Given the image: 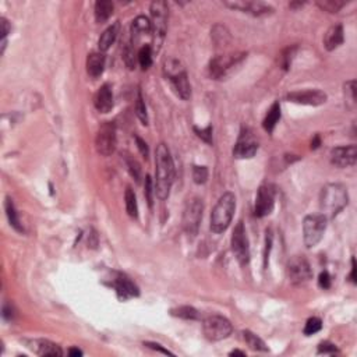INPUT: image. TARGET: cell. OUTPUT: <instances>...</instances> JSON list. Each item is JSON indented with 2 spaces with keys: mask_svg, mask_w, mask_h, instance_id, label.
Here are the masks:
<instances>
[{
  "mask_svg": "<svg viewBox=\"0 0 357 357\" xmlns=\"http://www.w3.org/2000/svg\"><path fill=\"white\" fill-rule=\"evenodd\" d=\"M155 194L159 199H166L170 194V189L174 178V165L168 145L161 143L155 152Z\"/></svg>",
  "mask_w": 357,
  "mask_h": 357,
  "instance_id": "1",
  "label": "cell"
},
{
  "mask_svg": "<svg viewBox=\"0 0 357 357\" xmlns=\"http://www.w3.org/2000/svg\"><path fill=\"white\" fill-rule=\"evenodd\" d=\"M349 203L347 189L341 183H331L322 187L320 194V209L321 215L327 219L335 218Z\"/></svg>",
  "mask_w": 357,
  "mask_h": 357,
  "instance_id": "2",
  "label": "cell"
},
{
  "mask_svg": "<svg viewBox=\"0 0 357 357\" xmlns=\"http://www.w3.org/2000/svg\"><path fill=\"white\" fill-rule=\"evenodd\" d=\"M236 209L235 194L225 193L215 205L214 211L211 214V230L214 233H222L229 228L230 222L233 219Z\"/></svg>",
  "mask_w": 357,
  "mask_h": 357,
  "instance_id": "3",
  "label": "cell"
},
{
  "mask_svg": "<svg viewBox=\"0 0 357 357\" xmlns=\"http://www.w3.org/2000/svg\"><path fill=\"white\" fill-rule=\"evenodd\" d=\"M165 76L169 81L172 82L174 91L178 97L187 101L191 97V85L189 82V77L187 73L184 70L183 64L176 59H169L165 61Z\"/></svg>",
  "mask_w": 357,
  "mask_h": 357,
  "instance_id": "4",
  "label": "cell"
},
{
  "mask_svg": "<svg viewBox=\"0 0 357 357\" xmlns=\"http://www.w3.org/2000/svg\"><path fill=\"white\" fill-rule=\"evenodd\" d=\"M151 15H152V34H153V46L152 51L158 52L161 45L164 42L165 34H166V26H168V3L162 0H157L151 3Z\"/></svg>",
  "mask_w": 357,
  "mask_h": 357,
  "instance_id": "5",
  "label": "cell"
},
{
  "mask_svg": "<svg viewBox=\"0 0 357 357\" xmlns=\"http://www.w3.org/2000/svg\"><path fill=\"white\" fill-rule=\"evenodd\" d=\"M203 211H204V204H203V199L198 197L190 198L184 207L183 229L190 239L195 237L198 233L199 224L203 219Z\"/></svg>",
  "mask_w": 357,
  "mask_h": 357,
  "instance_id": "6",
  "label": "cell"
},
{
  "mask_svg": "<svg viewBox=\"0 0 357 357\" xmlns=\"http://www.w3.org/2000/svg\"><path fill=\"white\" fill-rule=\"evenodd\" d=\"M327 218L321 214L307 215L303 222V239L304 244L308 249L316 247L321 241L325 228H327Z\"/></svg>",
  "mask_w": 357,
  "mask_h": 357,
  "instance_id": "7",
  "label": "cell"
},
{
  "mask_svg": "<svg viewBox=\"0 0 357 357\" xmlns=\"http://www.w3.org/2000/svg\"><path fill=\"white\" fill-rule=\"evenodd\" d=\"M203 331L208 341L218 342V341H224L226 338H229L233 331V327L228 318L214 314V316L207 317L203 321Z\"/></svg>",
  "mask_w": 357,
  "mask_h": 357,
  "instance_id": "8",
  "label": "cell"
},
{
  "mask_svg": "<svg viewBox=\"0 0 357 357\" xmlns=\"http://www.w3.org/2000/svg\"><path fill=\"white\" fill-rule=\"evenodd\" d=\"M286 272H287L289 281L296 286L304 285L311 279L313 276L311 266L303 255L292 257L287 262V266H286Z\"/></svg>",
  "mask_w": 357,
  "mask_h": 357,
  "instance_id": "9",
  "label": "cell"
},
{
  "mask_svg": "<svg viewBox=\"0 0 357 357\" xmlns=\"http://www.w3.org/2000/svg\"><path fill=\"white\" fill-rule=\"evenodd\" d=\"M118 144L116 138V126L112 122H105L99 127L95 137V148L98 153H101L102 157H109L115 152Z\"/></svg>",
  "mask_w": 357,
  "mask_h": 357,
  "instance_id": "10",
  "label": "cell"
},
{
  "mask_svg": "<svg viewBox=\"0 0 357 357\" xmlns=\"http://www.w3.org/2000/svg\"><path fill=\"white\" fill-rule=\"evenodd\" d=\"M232 250L235 253L236 258L241 265L249 264L250 261V246H249V237L243 222L236 225L233 235H232Z\"/></svg>",
  "mask_w": 357,
  "mask_h": 357,
  "instance_id": "11",
  "label": "cell"
},
{
  "mask_svg": "<svg viewBox=\"0 0 357 357\" xmlns=\"http://www.w3.org/2000/svg\"><path fill=\"white\" fill-rule=\"evenodd\" d=\"M247 56L246 53H232V55H225V56L214 57L209 63V74L215 80H220L226 76L232 67L239 64Z\"/></svg>",
  "mask_w": 357,
  "mask_h": 357,
  "instance_id": "12",
  "label": "cell"
},
{
  "mask_svg": "<svg viewBox=\"0 0 357 357\" xmlns=\"http://www.w3.org/2000/svg\"><path fill=\"white\" fill-rule=\"evenodd\" d=\"M258 151V141L249 128L243 130L239 136V140L233 149V155L237 159L253 158Z\"/></svg>",
  "mask_w": 357,
  "mask_h": 357,
  "instance_id": "13",
  "label": "cell"
},
{
  "mask_svg": "<svg viewBox=\"0 0 357 357\" xmlns=\"http://www.w3.org/2000/svg\"><path fill=\"white\" fill-rule=\"evenodd\" d=\"M275 205V190L271 186H261L255 197L254 214L258 218H264L272 212Z\"/></svg>",
  "mask_w": 357,
  "mask_h": 357,
  "instance_id": "14",
  "label": "cell"
},
{
  "mask_svg": "<svg viewBox=\"0 0 357 357\" xmlns=\"http://www.w3.org/2000/svg\"><path fill=\"white\" fill-rule=\"evenodd\" d=\"M289 102L299 103V105H310L318 106L327 102V94L320 90H306V91H293L286 95Z\"/></svg>",
  "mask_w": 357,
  "mask_h": 357,
  "instance_id": "15",
  "label": "cell"
},
{
  "mask_svg": "<svg viewBox=\"0 0 357 357\" xmlns=\"http://www.w3.org/2000/svg\"><path fill=\"white\" fill-rule=\"evenodd\" d=\"M357 148L356 145L337 147L331 151V162L338 168H349L356 164Z\"/></svg>",
  "mask_w": 357,
  "mask_h": 357,
  "instance_id": "16",
  "label": "cell"
},
{
  "mask_svg": "<svg viewBox=\"0 0 357 357\" xmlns=\"http://www.w3.org/2000/svg\"><path fill=\"white\" fill-rule=\"evenodd\" d=\"M225 6H228L233 10L243 11L247 14L255 15V17H261V15L271 14L274 9L266 3L262 2H225Z\"/></svg>",
  "mask_w": 357,
  "mask_h": 357,
  "instance_id": "17",
  "label": "cell"
},
{
  "mask_svg": "<svg viewBox=\"0 0 357 357\" xmlns=\"http://www.w3.org/2000/svg\"><path fill=\"white\" fill-rule=\"evenodd\" d=\"M112 286L116 291V295L122 301H126L131 297H137L140 295V291L136 286V283L128 279L127 276L123 274H116V276L113 278Z\"/></svg>",
  "mask_w": 357,
  "mask_h": 357,
  "instance_id": "18",
  "label": "cell"
},
{
  "mask_svg": "<svg viewBox=\"0 0 357 357\" xmlns=\"http://www.w3.org/2000/svg\"><path fill=\"white\" fill-rule=\"evenodd\" d=\"M94 105L99 113H107L113 107V92L109 84H103L94 97Z\"/></svg>",
  "mask_w": 357,
  "mask_h": 357,
  "instance_id": "19",
  "label": "cell"
},
{
  "mask_svg": "<svg viewBox=\"0 0 357 357\" xmlns=\"http://www.w3.org/2000/svg\"><path fill=\"white\" fill-rule=\"evenodd\" d=\"M343 41H345L343 27L341 24H337V26H332L327 31V34L324 36V46H325L327 51H333V49H337V48L342 45Z\"/></svg>",
  "mask_w": 357,
  "mask_h": 357,
  "instance_id": "20",
  "label": "cell"
},
{
  "mask_svg": "<svg viewBox=\"0 0 357 357\" xmlns=\"http://www.w3.org/2000/svg\"><path fill=\"white\" fill-rule=\"evenodd\" d=\"M105 63H106V56L103 55L102 52H95L88 55L87 57V72L88 74L94 78L102 76L103 70H105Z\"/></svg>",
  "mask_w": 357,
  "mask_h": 357,
  "instance_id": "21",
  "label": "cell"
},
{
  "mask_svg": "<svg viewBox=\"0 0 357 357\" xmlns=\"http://www.w3.org/2000/svg\"><path fill=\"white\" fill-rule=\"evenodd\" d=\"M152 34V23L144 17V15H138L137 18L133 21L131 24V36H133V45L138 41V38L141 35H148Z\"/></svg>",
  "mask_w": 357,
  "mask_h": 357,
  "instance_id": "22",
  "label": "cell"
},
{
  "mask_svg": "<svg viewBox=\"0 0 357 357\" xmlns=\"http://www.w3.org/2000/svg\"><path fill=\"white\" fill-rule=\"evenodd\" d=\"M118 34H119V24L118 23H115V24H112L110 27H107L106 30L103 31V34L101 35V38H99V41H98V48H99V51L102 52H106L110 46L115 43V41H116V38H118Z\"/></svg>",
  "mask_w": 357,
  "mask_h": 357,
  "instance_id": "23",
  "label": "cell"
},
{
  "mask_svg": "<svg viewBox=\"0 0 357 357\" xmlns=\"http://www.w3.org/2000/svg\"><path fill=\"white\" fill-rule=\"evenodd\" d=\"M279 120H281V105H279V102H274L272 106L270 107L268 113H266L264 122H262V127H264L265 131L271 134L274 131V128H275Z\"/></svg>",
  "mask_w": 357,
  "mask_h": 357,
  "instance_id": "24",
  "label": "cell"
},
{
  "mask_svg": "<svg viewBox=\"0 0 357 357\" xmlns=\"http://www.w3.org/2000/svg\"><path fill=\"white\" fill-rule=\"evenodd\" d=\"M35 345V352L36 354H39V356H63V350L60 349V346L56 345V343L51 342V341H43V339H41V341H36Z\"/></svg>",
  "mask_w": 357,
  "mask_h": 357,
  "instance_id": "25",
  "label": "cell"
},
{
  "mask_svg": "<svg viewBox=\"0 0 357 357\" xmlns=\"http://www.w3.org/2000/svg\"><path fill=\"white\" fill-rule=\"evenodd\" d=\"M113 9H115V6L112 2L98 0L95 3V20H97V23H99V24L106 23L110 18V15L113 14Z\"/></svg>",
  "mask_w": 357,
  "mask_h": 357,
  "instance_id": "26",
  "label": "cell"
},
{
  "mask_svg": "<svg viewBox=\"0 0 357 357\" xmlns=\"http://www.w3.org/2000/svg\"><path fill=\"white\" fill-rule=\"evenodd\" d=\"M5 209L6 215H7V218H9V222H10L11 226H13L17 232H24V228H23V224H21L20 219H18V215H17L14 204H13V201H11L9 197L6 198Z\"/></svg>",
  "mask_w": 357,
  "mask_h": 357,
  "instance_id": "27",
  "label": "cell"
},
{
  "mask_svg": "<svg viewBox=\"0 0 357 357\" xmlns=\"http://www.w3.org/2000/svg\"><path fill=\"white\" fill-rule=\"evenodd\" d=\"M243 337H244L246 343L250 346V349H253L255 352H268V346L265 345V342L251 331L243 332Z\"/></svg>",
  "mask_w": 357,
  "mask_h": 357,
  "instance_id": "28",
  "label": "cell"
},
{
  "mask_svg": "<svg viewBox=\"0 0 357 357\" xmlns=\"http://www.w3.org/2000/svg\"><path fill=\"white\" fill-rule=\"evenodd\" d=\"M124 199H126V211L131 218H137L138 216V204L136 193L133 191L131 187H127L126 194H124Z\"/></svg>",
  "mask_w": 357,
  "mask_h": 357,
  "instance_id": "29",
  "label": "cell"
},
{
  "mask_svg": "<svg viewBox=\"0 0 357 357\" xmlns=\"http://www.w3.org/2000/svg\"><path fill=\"white\" fill-rule=\"evenodd\" d=\"M211 36L218 46H225L230 42L229 31L226 30L224 26H215L211 32Z\"/></svg>",
  "mask_w": 357,
  "mask_h": 357,
  "instance_id": "30",
  "label": "cell"
},
{
  "mask_svg": "<svg viewBox=\"0 0 357 357\" xmlns=\"http://www.w3.org/2000/svg\"><path fill=\"white\" fill-rule=\"evenodd\" d=\"M137 59H138V63H140V66L143 67L144 70L149 69L151 64H152V46H149V45L143 46V48L140 49V52H138Z\"/></svg>",
  "mask_w": 357,
  "mask_h": 357,
  "instance_id": "31",
  "label": "cell"
},
{
  "mask_svg": "<svg viewBox=\"0 0 357 357\" xmlns=\"http://www.w3.org/2000/svg\"><path fill=\"white\" fill-rule=\"evenodd\" d=\"M170 313H172V316L183 318V320H197L198 318V311L194 307L190 306L177 307V308H173Z\"/></svg>",
  "mask_w": 357,
  "mask_h": 357,
  "instance_id": "32",
  "label": "cell"
},
{
  "mask_svg": "<svg viewBox=\"0 0 357 357\" xmlns=\"http://www.w3.org/2000/svg\"><path fill=\"white\" fill-rule=\"evenodd\" d=\"M136 115L137 118L143 122V124H148V113H147V107H145V102L141 91L137 92V99H136Z\"/></svg>",
  "mask_w": 357,
  "mask_h": 357,
  "instance_id": "33",
  "label": "cell"
},
{
  "mask_svg": "<svg viewBox=\"0 0 357 357\" xmlns=\"http://www.w3.org/2000/svg\"><path fill=\"white\" fill-rule=\"evenodd\" d=\"M345 98H346L347 107L350 109H354L356 106V81L352 80V81H347L345 84Z\"/></svg>",
  "mask_w": 357,
  "mask_h": 357,
  "instance_id": "34",
  "label": "cell"
},
{
  "mask_svg": "<svg viewBox=\"0 0 357 357\" xmlns=\"http://www.w3.org/2000/svg\"><path fill=\"white\" fill-rule=\"evenodd\" d=\"M317 5L322 10L328 11V13H338L342 9L343 6L346 5V2H339V0H320L317 2Z\"/></svg>",
  "mask_w": 357,
  "mask_h": 357,
  "instance_id": "35",
  "label": "cell"
},
{
  "mask_svg": "<svg viewBox=\"0 0 357 357\" xmlns=\"http://www.w3.org/2000/svg\"><path fill=\"white\" fill-rule=\"evenodd\" d=\"M296 46H292V48H286L285 51L282 52L281 56H279V64L283 70H289V67L292 64V60H293V56L296 53Z\"/></svg>",
  "mask_w": 357,
  "mask_h": 357,
  "instance_id": "36",
  "label": "cell"
},
{
  "mask_svg": "<svg viewBox=\"0 0 357 357\" xmlns=\"http://www.w3.org/2000/svg\"><path fill=\"white\" fill-rule=\"evenodd\" d=\"M322 328V321L318 318V317H311L308 318L306 322V327H304V335L310 337V335H314L317 332L321 331Z\"/></svg>",
  "mask_w": 357,
  "mask_h": 357,
  "instance_id": "37",
  "label": "cell"
},
{
  "mask_svg": "<svg viewBox=\"0 0 357 357\" xmlns=\"http://www.w3.org/2000/svg\"><path fill=\"white\" fill-rule=\"evenodd\" d=\"M126 165H127L130 174L136 178L137 183H140V180H141V166H140V164H138L136 159L131 158L130 155H127V157H126Z\"/></svg>",
  "mask_w": 357,
  "mask_h": 357,
  "instance_id": "38",
  "label": "cell"
},
{
  "mask_svg": "<svg viewBox=\"0 0 357 357\" xmlns=\"http://www.w3.org/2000/svg\"><path fill=\"white\" fill-rule=\"evenodd\" d=\"M208 169L207 166H194L193 168V180L195 184H204L208 180Z\"/></svg>",
  "mask_w": 357,
  "mask_h": 357,
  "instance_id": "39",
  "label": "cell"
},
{
  "mask_svg": "<svg viewBox=\"0 0 357 357\" xmlns=\"http://www.w3.org/2000/svg\"><path fill=\"white\" fill-rule=\"evenodd\" d=\"M123 60L126 63V66L130 70H133L136 67V60H134V49L131 48V45H127L124 49H123Z\"/></svg>",
  "mask_w": 357,
  "mask_h": 357,
  "instance_id": "40",
  "label": "cell"
},
{
  "mask_svg": "<svg viewBox=\"0 0 357 357\" xmlns=\"http://www.w3.org/2000/svg\"><path fill=\"white\" fill-rule=\"evenodd\" d=\"M153 194H155V186H153L151 176L147 174V176H145V197H147V201H148L149 207H152Z\"/></svg>",
  "mask_w": 357,
  "mask_h": 357,
  "instance_id": "41",
  "label": "cell"
},
{
  "mask_svg": "<svg viewBox=\"0 0 357 357\" xmlns=\"http://www.w3.org/2000/svg\"><path fill=\"white\" fill-rule=\"evenodd\" d=\"M272 239H274L272 232H271V229H268L266 230V236H265V247H264V268L268 266L270 253H271V249H272Z\"/></svg>",
  "mask_w": 357,
  "mask_h": 357,
  "instance_id": "42",
  "label": "cell"
},
{
  "mask_svg": "<svg viewBox=\"0 0 357 357\" xmlns=\"http://www.w3.org/2000/svg\"><path fill=\"white\" fill-rule=\"evenodd\" d=\"M194 131H195L197 136L207 144H212V141H214V140H212V127H211V126H208L207 128L194 127Z\"/></svg>",
  "mask_w": 357,
  "mask_h": 357,
  "instance_id": "43",
  "label": "cell"
},
{
  "mask_svg": "<svg viewBox=\"0 0 357 357\" xmlns=\"http://www.w3.org/2000/svg\"><path fill=\"white\" fill-rule=\"evenodd\" d=\"M338 353V347L331 342H322L318 345V354H335Z\"/></svg>",
  "mask_w": 357,
  "mask_h": 357,
  "instance_id": "44",
  "label": "cell"
},
{
  "mask_svg": "<svg viewBox=\"0 0 357 357\" xmlns=\"http://www.w3.org/2000/svg\"><path fill=\"white\" fill-rule=\"evenodd\" d=\"M318 285L322 289H329L331 287V276H329L327 271H324V272L320 274V276H318Z\"/></svg>",
  "mask_w": 357,
  "mask_h": 357,
  "instance_id": "45",
  "label": "cell"
},
{
  "mask_svg": "<svg viewBox=\"0 0 357 357\" xmlns=\"http://www.w3.org/2000/svg\"><path fill=\"white\" fill-rule=\"evenodd\" d=\"M136 143H137V148H138V151H140V153L143 155L144 158H148L149 149H148V145H147V143L144 141L143 138L138 137V136H136Z\"/></svg>",
  "mask_w": 357,
  "mask_h": 357,
  "instance_id": "46",
  "label": "cell"
},
{
  "mask_svg": "<svg viewBox=\"0 0 357 357\" xmlns=\"http://www.w3.org/2000/svg\"><path fill=\"white\" fill-rule=\"evenodd\" d=\"M2 316H3V318L7 320V321H13L15 317V310H14V307H13V304H5V306H3V313H2Z\"/></svg>",
  "mask_w": 357,
  "mask_h": 357,
  "instance_id": "47",
  "label": "cell"
},
{
  "mask_svg": "<svg viewBox=\"0 0 357 357\" xmlns=\"http://www.w3.org/2000/svg\"><path fill=\"white\" fill-rule=\"evenodd\" d=\"M144 346L149 347V349H152V350H157V352L164 353V354H169V356H173V353L169 352L168 349H165V347H162V345H159V343H155V342H144Z\"/></svg>",
  "mask_w": 357,
  "mask_h": 357,
  "instance_id": "48",
  "label": "cell"
},
{
  "mask_svg": "<svg viewBox=\"0 0 357 357\" xmlns=\"http://www.w3.org/2000/svg\"><path fill=\"white\" fill-rule=\"evenodd\" d=\"M0 26H2V42H6V38L10 34V24H9V21L6 20V18H2Z\"/></svg>",
  "mask_w": 357,
  "mask_h": 357,
  "instance_id": "49",
  "label": "cell"
},
{
  "mask_svg": "<svg viewBox=\"0 0 357 357\" xmlns=\"http://www.w3.org/2000/svg\"><path fill=\"white\" fill-rule=\"evenodd\" d=\"M349 279H350L352 283H356V260H354V257L352 258V271H350Z\"/></svg>",
  "mask_w": 357,
  "mask_h": 357,
  "instance_id": "50",
  "label": "cell"
},
{
  "mask_svg": "<svg viewBox=\"0 0 357 357\" xmlns=\"http://www.w3.org/2000/svg\"><path fill=\"white\" fill-rule=\"evenodd\" d=\"M321 145V138H320V136L317 134L316 137L313 138V141H311V148L313 149H317L318 147Z\"/></svg>",
  "mask_w": 357,
  "mask_h": 357,
  "instance_id": "51",
  "label": "cell"
},
{
  "mask_svg": "<svg viewBox=\"0 0 357 357\" xmlns=\"http://www.w3.org/2000/svg\"><path fill=\"white\" fill-rule=\"evenodd\" d=\"M69 356H72V357L82 356V352H81V350H80V349H76V347H72V349L69 350Z\"/></svg>",
  "mask_w": 357,
  "mask_h": 357,
  "instance_id": "52",
  "label": "cell"
},
{
  "mask_svg": "<svg viewBox=\"0 0 357 357\" xmlns=\"http://www.w3.org/2000/svg\"><path fill=\"white\" fill-rule=\"evenodd\" d=\"M230 356H241V357H244L246 353L241 352V350H233V352H230Z\"/></svg>",
  "mask_w": 357,
  "mask_h": 357,
  "instance_id": "53",
  "label": "cell"
}]
</instances>
